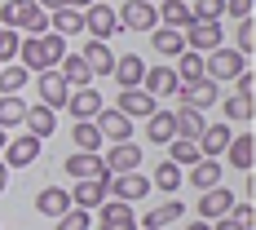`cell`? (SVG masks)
<instances>
[{"label":"cell","mask_w":256,"mask_h":230,"mask_svg":"<svg viewBox=\"0 0 256 230\" xmlns=\"http://www.w3.org/2000/svg\"><path fill=\"white\" fill-rule=\"evenodd\" d=\"M212 230H248V226H238L234 217H216V221H212Z\"/></svg>","instance_id":"cell-47"},{"label":"cell","mask_w":256,"mask_h":230,"mask_svg":"<svg viewBox=\"0 0 256 230\" xmlns=\"http://www.w3.org/2000/svg\"><path fill=\"white\" fill-rule=\"evenodd\" d=\"M93 124L102 133V142H132V120H128L124 111H115V106H102L93 115Z\"/></svg>","instance_id":"cell-4"},{"label":"cell","mask_w":256,"mask_h":230,"mask_svg":"<svg viewBox=\"0 0 256 230\" xmlns=\"http://www.w3.org/2000/svg\"><path fill=\"white\" fill-rule=\"evenodd\" d=\"M234 84H238V93H252L256 76H252V71H243V76H234Z\"/></svg>","instance_id":"cell-46"},{"label":"cell","mask_w":256,"mask_h":230,"mask_svg":"<svg viewBox=\"0 0 256 230\" xmlns=\"http://www.w3.org/2000/svg\"><path fill=\"white\" fill-rule=\"evenodd\" d=\"M181 212H186V208H181L177 199H168L164 208H150L146 217H137V226H159V230H168V221H177Z\"/></svg>","instance_id":"cell-36"},{"label":"cell","mask_w":256,"mask_h":230,"mask_svg":"<svg viewBox=\"0 0 256 230\" xmlns=\"http://www.w3.org/2000/svg\"><path fill=\"white\" fill-rule=\"evenodd\" d=\"M84 31L93 40H110L120 31V18H115V5H88L84 9Z\"/></svg>","instance_id":"cell-9"},{"label":"cell","mask_w":256,"mask_h":230,"mask_svg":"<svg viewBox=\"0 0 256 230\" xmlns=\"http://www.w3.org/2000/svg\"><path fill=\"white\" fill-rule=\"evenodd\" d=\"M26 80H31V71H26L22 62H4V67H0V98H4V93H18Z\"/></svg>","instance_id":"cell-35"},{"label":"cell","mask_w":256,"mask_h":230,"mask_svg":"<svg viewBox=\"0 0 256 230\" xmlns=\"http://www.w3.org/2000/svg\"><path fill=\"white\" fill-rule=\"evenodd\" d=\"M66 195H71L76 208H88V212H98V208L110 199V195H106V181H80V186H71Z\"/></svg>","instance_id":"cell-21"},{"label":"cell","mask_w":256,"mask_h":230,"mask_svg":"<svg viewBox=\"0 0 256 230\" xmlns=\"http://www.w3.org/2000/svg\"><path fill=\"white\" fill-rule=\"evenodd\" d=\"M226 159H230L234 168L252 173V164H256V142H252V133H238V137H230V146H226Z\"/></svg>","instance_id":"cell-25"},{"label":"cell","mask_w":256,"mask_h":230,"mask_svg":"<svg viewBox=\"0 0 256 230\" xmlns=\"http://www.w3.org/2000/svg\"><path fill=\"white\" fill-rule=\"evenodd\" d=\"M66 58V36H58V31H44V36H26L22 45H18V62H22L26 71H49Z\"/></svg>","instance_id":"cell-1"},{"label":"cell","mask_w":256,"mask_h":230,"mask_svg":"<svg viewBox=\"0 0 256 230\" xmlns=\"http://www.w3.org/2000/svg\"><path fill=\"white\" fill-rule=\"evenodd\" d=\"M102 106L106 102H102V93H98L93 84H88V89H71V98H66V111H71L76 120H93Z\"/></svg>","instance_id":"cell-18"},{"label":"cell","mask_w":256,"mask_h":230,"mask_svg":"<svg viewBox=\"0 0 256 230\" xmlns=\"http://www.w3.org/2000/svg\"><path fill=\"white\" fill-rule=\"evenodd\" d=\"M18 45H22V36H18L14 27H0V67L18 58Z\"/></svg>","instance_id":"cell-41"},{"label":"cell","mask_w":256,"mask_h":230,"mask_svg":"<svg viewBox=\"0 0 256 230\" xmlns=\"http://www.w3.org/2000/svg\"><path fill=\"white\" fill-rule=\"evenodd\" d=\"M154 49L168 53V58H177V53L186 49V36H181V31H172V27H154Z\"/></svg>","instance_id":"cell-37"},{"label":"cell","mask_w":256,"mask_h":230,"mask_svg":"<svg viewBox=\"0 0 256 230\" xmlns=\"http://www.w3.org/2000/svg\"><path fill=\"white\" fill-rule=\"evenodd\" d=\"M88 5H98V0H66V9H88Z\"/></svg>","instance_id":"cell-50"},{"label":"cell","mask_w":256,"mask_h":230,"mask_svg":"<svg viewBox=\"0 0 256 230\" xmlns=\"http://www.w3.org/2000/svg\"><path fill=\"white\" fill-rule=\"evenodd\" d=\"M230 217L238 221V226H248V230H252V217H256V212H252V204H234V208H230Z\"/></svg>","instance_id":"cell-45"},{"label":"cell","mask_w":256,"mask_h":230,"mask_svg":"<svg viewBox=\"0 0 256 230\" xmlns=\"http://www.w3.org/2000/svg\"><path fill=\"white\" fill-rule=\"evenodd\" d=\"M98 226L102 230H137V212H132V204H124V199H106V204L98 208Z\"/></svg>","instance_id":"cell-12"},{"label":"cell","mask_w":256,"mask_h":230,"mask_svg":"<svg viewBox=\"0 0 256 230\" xmlns=\"http://www.w3.org/2000/svg\"><path fill=\"white\" fill-rule=\"evenodd\" d=\"M115 18H120V27H128V31H154V27H159L154 5H146V0H124V5L115 9Z\"/></svg>","instance_id":"cell-8"},{"label":"cell","mask_w":256,"mask_h":230,"mask_svg":"<svg viewBox=\"0 0 256 230\" xmlns=\"http://www.w3.org/2000/svg\"><path fill=\"white\" fill-rule=\"evenodd\" d=\"M230 208H234V190H230V186H212V190L199 195V217H204V221L230 217Z\"/></svg>","instance_id":"cell-13"},{"label":"cell","mask_w":256,"mask_h":230,"mask_svg":"<svg viewBox=\"0 0 256 230\" xmlns=\"http://www.w3.org/2000/svg\"><path fill=\"white\" fill-rule=\"evenodd\" d=\"M226 14L230 18H252V0H226Z\"/></svg>","instance_id":"cell-44"},{"label":"cell","mask_w":256,"mask_h":230,"mask_svg":"<svg viewBox=\"0 0 256 230\" xmlns=\"http://www.w3.org/2000/svg\"><path fill=\"white\" fill-rule=\"evenodd\" d=\"M168 159H172L177 168H190V164H199L204 155H199V142H190V137H172V142H168Z\"/></svg>","instance_id":"cell-31"},{"label":"cell","mask_w":256,"mask_h":230,"mask_svg":"<svg viewBox=\"0 0 256 230\" xmlns=\"http://www.w3.org/2000/svg\"><path fill=\"white\" fill-rule=\"evenodd\" d=\"M49 27L58 31V36H76V31H84V9H53L49 14Z\"/></svg>","instance_id":"cell-30"},{"label":"cell","mask_w":256,"mask_h":230,"mask_svg":"<svg viewBox=\"0 0 256 230\" xmlns=\"http://www.w3.org/2000/svg\"><path fill=\"white\" fill-rule=\"evenodd\" d=\"M234 49L243 53V58L256 49V27H252V18H238V40H234Z\"/></svg>","instance_id":"cell-43"},{"label":"cell","mask_w":256,"mask_h":230,"mask_svg":"<svg viewBox=\"0 0 256 230\" xmlns=\"http://www.w3.org/2000/svg\"><path fill=\"white\" fill-rule=\"evenodd\" d=\"M150 186H159V190H168V195H172V190H181V168L172 164V159H164V164L154 168V181H150Z\"/></svg>","instance_id":"cell-38"},{"label":"cell","mask_w":256,"mask_h":230,"mask_svg":"<svg viewBox=\"0 0 256 230\" xmlns=\"http://www.w3.org/2000/svg\"><path fill=\"white\" fill-rule=\"evenodd\" d=\"M106 195L124 199V204H137V199L150 195V177H142V173H115V177H106Z\"/></svg>","instance_id":"cell-3"},{"label":"cell","mask_w":256,"mask_h":230,"mask_svg":"<svg viewBox=\"0 0 256 230\" xmlns=\"http://www.w3.org/2000/svg\"><path fill=\"white\" fill-rule=\"evenodd\" d=\"M110 76L120 80V89H142V76H146V62H142L137 53H124V58H115Z\"/></svg>","instance_id":"cell-19"},{"label":"cell","mask_w":256,"mask_h":230,"mask_svg":"<svg viewBox=\"0 0 256 230\" xmlns=\"http://www.w3.org/2000/svg\"><path fill=\"white\" fill-rule=\"evenodd\" d=\"M154 18H159V27H172V31H186V27L194 23L190 18V0H159L154 5Z\"/></svg>","instance_id":"cell-16"},{"label":"cell","mask_w":256,"mask_h":230,"mask_svg":"<svg viewBox=\"0 0 256 230\" xmlns=\"http://www.w3.org/2000/svg\"><path fill=\"white\" fill-rule=\"evenodd\" d=\"M66 177H76V181H106L110 173H106V164H102L98 151H76V155H66Z\"/></svg>","instance_id":"cell-5"},{"label":"cell","mask_w":256,"mask_h":230,"mask_svg":"<svg viewBox=\"0 0 256 230\" xmlns=\"http://www.w3.org/2000/svg\"><path fill=\"white\" fill-rule=\"evenodd\" d=\"M58 230H88V208H66L62 217H58Z\"/></svg>","instance_id":"cell-42"},{"label":"cell","mask_w":256,"mask_h":230,"mask_svg":"<svg viewBox=\"0 0 256 230\" xmlns=\"http://www.w3.org/2000/svg\"><path fill=\"white\" fill-rule=\"evenodd\" d=\"M190 186H199V190H212V186H221V159H199V164H190Z\"/></svg>","instance_id":"cell-29"},{"label":"cell","mask_w":256,"mask_h":230,"mask_svg":"<svg viewBox=\"0 0 256 230\" xmlns=\"http://www.w3.org/2000/svg\"><path fill=\"white\" fill-rule=\"evenodd\" d=\"M22 120H26V102L18 93H4V98H0V128L9 133V128H18Z\"/></svg>","instance_id":"cell-32"},{"label":"cell","mask_w":256,"mask_h":230,"mask_svg":"<svg viewBox=\"0 0 256 230\" xmlns=\"http://www.w3.org/2000/svg\"><path fill=\"white\" fill-rule=\"evenodd\" d=\"M177 80L181 84H190V80H204V53H194V49H181L177 53Z\"/></svg>","instance_id":"cell-33"},{"label":"cell","mask_w":256,"mask_h":230,"mask_svg":"<svg viewBox=\"0 0 256 230\" xmlns=\"http://www.w3.org/2000/svg\"><path fill=\"white\" fill-rule=\"evenodd\" d=\"M26 133H31V137H40V142H44V137H53V128H58V115H53V106H26Z\"/></svg>","instance_id":"cell-23"},{"label":"cell","mask_w":256,"mask_h":230,"mask_svg":"<svg viewBox=\"0 0 256 230\" xmlns=\"http://www.w3.org/2000/svg\"><path fill=\"white\" fill-rule=\"evenodd\" d=\"M36 5H40V9H44V14H53V9H62V5H66V0H36Z\"/></svg>","instance_id":"cell-48"},{"label":"cell","mask_w":256,"mask_h":230,"mask_svg":"<svg viewBox=\"0 0 256 230\" xmlns=\"http://www.w3.org/2000/svg\"><path fill=\"white\" fill-rule=\"evenodd\" d=\"M172 98H181V106H194V111H208V106H216L221 98V89H216V80H190V84H181Z\"/></svg>","instance_id":"cell-10"},{"label":"cell","mask_w":256,"mask_h":230,"mask_svg":"<svg viewBox=\"0 0 256 230\" xmlns=\"http://www.w3.org/2000/svg\"><path fill=\"white\" fill-rule=\"evenodd\" d=\"M221 14H226V0H194V9H190L194 23H221Z\"/></svg>","instance_id":"cell-39"},{"label":"cell","mask_w":256,"mask_h":230,"mask_svg":"<svg viewBox=\"0 0 256 230\" xmlns=\"http://www.w3.org/2000/svg\"><path fill=\"white\" fill-rule=\"evenodd\" d=\"M36 89H40V102L44 106H66V98H71V84L62 80V71L58 67H49V71H36Z\"/></svg>","instance_id":"cell-7"},{"label":"cell","mask_w":256,"mask_h":230,"mask_svg":"<svg viewBox=\"0 0 256 230\" xmlns=\"http://www.w3.org/2000/svg\"><path fill=\"white\" fill-rule=\"evenodd\" d=\"M58 71H62V80H66L71 89H88V84H93V71H88V62H84L80 53H66V58L58 62Z\"/></svg>","instance_id":"cell-26"},{"label":"cell","mask_w":256,"mask_h":230,"mask_svg":"<svg viewBox=\"0 0 256 230\" xmlns=\"http://www.w3.org/2000/svg\"><path fill=\"white\" fill-rule=\"evenodd\" d=\"M146 137H150L154 146H168V142L177 137V128H172V111H154V115H146Z\"/></svg>","instance_id":"cell-28"},{"label":"cell","mask_w":256,"mask_h":230,"mask_svg":"<svg viewBox=\"0 0 256 230\" xmlns=\"http://www.w3.org/2000/svg\"><path fill=\"white\" fill-rule=\"evenodd\" d=\"M181 36H186V49H194V53H212V49H221V45H226L221 23H190Z\"/></svg>","instance_id":"cell-6"},{"label":"cell","mask_w":256,"mask_h":230,"mask_svg":"<svg viewBox=\"0 0 256 230\" xmlns=\"http://www.w3.org/2000/svg\"><path fill=\"white\" fill-rule=\"evenodd\" d=\"M142 84H146V93H150L154 102H159V98H172V93L181 89V80H177V71H172V67H154V71H146V76H142Z\"/></svg>","instance_id":"cell-17"},{"label":"cell","mask_w":256,"mask_h":230,"mask_svg":"<svg viewBox=\"0 0 256 230\" xmlns=\"http://www.w3.org/2000/svg\"><path fill=\"white\" fill-rule=\"evenodd\" d=\"M71 142H76L80 151H102V133H98V124H93V120H76Z\"/></svg>","instance_id":"cell-34"},{"label":"cell","mask_w":256,"mask_h":230,"mask_svg":"<svg viewBox=\"0 0 256 230\" xmlns=\"http://www.w3.org/2000/svg\"><path fill=\"white\" fill-rule=\"evenodd\" d=\"M115 111H124L128 120H132V115H154L159 106H154V98L146 89H120V106Z\"/></svg>","instance_id":"cell-24"},{"label":"cell","mask_w":256,"mask_h":230,"mask_svg":"<svg viewBox=\"0 0 256 230\" xmlns=\"http://www.w3.org/2000/svg\"><path fill=\"white\" fill-rule=\"evenodd\" d=\"M4 142H9V133H4V128H0V151H4Z\"/></svg>","instance_id":"cell-52"},{"label":"cell","mask_w":256,"mask_h":230,"mask_svg":"<svg viewBox=\"0 0 256 230\" xmlns=\"http://www.w3.org/2000/svg\"><path fill=\"white\" fill-rule=\"evenodd\" d=\"M230 120L226 124H204V133H199V155H208V159H221L226 155V146H230Z\"/></svg>","instance_id":"cell-15"},{"label":"cell","mask_w":256,"mask_h":230,"mask_svg":"<svg viewBox=\"0 0 256 230\" xmlns=\"http://www.w3.org/2000/svg\"><path fill=\"white\" fill-rule=\"evenodd\" d=\"M80 58L88 62L93 80H98V76H110V67H115V53H110V45H106V40H88V45L80 49Z\"/></svg>","instance_id":"cell-20"},{"label":"cell","mask_w":256,"mask_h":230,"mask_svg":"<svg viewBox=\"0 0 256 230\" xmlns=\"http://www.w3.org/2000/svg\"><path fill=\"white\" fill-rule=\"evenodd\" d=\"M226 120H252V93L226 98Z\"/></svg>","instance_id":"cell-40"},{"label":"cell","mask_w":256,"mask_h":230,"mask_svg":"<svg viewBox=\"0 0 256 230\" xmlns=\"http://www.w3.org/2000/svg\"><path fill=\"white\" fill-rule=\"evenodd\" d=\"M66 208H71V195H66L62 186H44V190L36 195V212H40V217H53V221H58Z\"/></svg>","instance_id":"cell-22"},{"label":"cell","mask_w":256,"mask_h":230,"mask_svg":"<svg viewBox=\"0 0 256 230\" xmlns=\"http://www.w3.org/2000/svg\"><path fill=\"white\" fill-rule=\"evenodd\" d=\"M186 230H212V221H190Z\"/></svg>","instance_id":"cell-51"},{"label":"cell","mask_w":256,"mask_h":230,"mask_svg":"<svg viewBox=\"0 0 256 230\" xmlns=\"http://www.w3.org/2000/svg\"><path fill=\"white\" fill-rule=\"evenodd\" d=\"M4 164L9 168H26V164H36V155H40V137H31V133H22V137H14V142H4Z\"/></svg>","instance_id":"cell-14"},{"label":"cell","mask_w":256,"mask_h":230,"mask_svg":"<svg viewBox=\"0 0 256 230\" xmlns=\"http://www.w3.org/2000/svg\"><path fill=\"white\" fill-rule=\"evenodd\" d=\"M204 111H194V106H181L172 111V128H177V137H190V142H199V133H204Z\"/></svg>","instance_id":"cell-27"},{"label":"cell","mask_w":256,"mask_h":230,"mask_svg":"<svg viewBox=\"0 0 256 230\" xmlns=\"http://www.w3.org/2000/svg\"><path fill=\"white\" fill-rule=\"evenodd\" d=\"M4 186H9V164L0 159V195H4Z\"/></svg>","instance_id":"cell-49"},{"label":"cell","mask_w":256,"mask_h":230,"mask_svg":"<svg viewBox=\"0 0 256 230\" xmlns=\"http://www.w3.org/2000/svg\"><path fill=\"white\" fill-rule=\"evenodd\" d=\"M248 71V58L238 49H212V53H204V80H234V76H243Z\"/></svg>","instance_id":"cell-2"},{"label":"cell","mask_w":256,"mask_h":230,"mask_svg":"<svg viewBox=\"0 0 256 230\" xmlns=\"http://www.w3.org/2000/svg\"><path fill=\"white\" fill-rule=\"evenodd\" d=\"M102 164H106L110 177H115V173H137V168H142V151H137L132 142H110V151L102 155Z\"/></svg>","instance_id":"cell-11"},{"label":"cell","mask_w":256,"mask_h":230,"mask_svg":"<svg viewBox=\"0 0 256 230\" xmlns=\"http://www.w3.org/2000/svg\"><path fill=\"white\" fill-rule=\"evenodd\" d=\"M146 5H159V0H146Z\"/></svg>","instance_id":"cell-54"},{"label":"cell","mask_w":256,"mask_h":230,"mask_svg":"<svg viewBox=\"0 0 256 230\" xmlns=\"http://www.w3.org/2000/svg\"><path fill=\"white\" fill-rule=\"evenodd\" d=\"M137 230H159V226H137Z\"/></svg>","instance_id":"cell-53"}]
</instances>
